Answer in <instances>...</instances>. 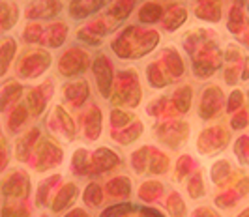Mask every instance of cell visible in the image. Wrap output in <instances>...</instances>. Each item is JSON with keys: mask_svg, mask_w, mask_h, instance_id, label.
I'll return each instance as SVG.
<instances>
[{"mask_svg": "<svg viewBox=\"0 0 249 217\" xmlns=\"http://www.w3.org/2000/svg\"><path fill=\"white\" fill-rule=\"evenodd\" d=\"M242 101H244V98H242V92H240V90H234V92L231 94V98H229L227 111H229V113H234V111H238V109L242 107Z\"/></svg>", "mask_w": 249, "mask_h": 217, "instance_id": "bcb514c9", "label": "cell"}, {"mask_svg": "<svg viewBox=\"0 0 249 217\" xmlns=\"http://www.w3.org/2000/svg\"><path fill=\"white\" fill-rule=\"evenodd\" d=\"M58 180H60V174H54V176L43 180V182L39 184V187H37V197H36V204L39 206V208H43V206L49 204L51 187H53V185H54Z\"/></svg>", "mask_w": 249, "mask_h": 217, "instance_id": "4316f807", "label": "cell"}, {"mask_svg": "<svg viewBox=\"0 0 249 217\" xmlns=\"http://www.w3.org/2000/svg\"><path fill=\"white\" fill-rule=\"evenodd\" d=\"M163 17V8L160 4H156V2H146L142 8H141V12H139V19L142 21V23H158L160 19Z\"/></svg>", "mask_w": 249, "mask_h": 217, "instance_id": "d4e9b609", "label": "cell"}, {"mask_svg": "<svg viewBox=\"0 0 249 217\" xmlns=\"http://www.w3.org/2000/svg\"><path fill=\"white\" fill-rule=\"evenodd\" d=\"M242 28H244V12H242V2L236 0V4H232L231 17H229V30L238 34Z\"/></svg>", "mask_w": 249, "mask_h": 217, "instance_id": "4dcf8cb0", "label": "cell"}, {"mask_svg": "<svg viewBox=\"0 0 249 217\" xmlns=\"http://www.w3.org/2000/svg\"><path fill=\"white\" fill-rule=\"evenodd\" d=\"M105 0H71L70 4V13L73 19H83L88 17L90 13H94L98 8H101Z\"/></svg>", "mask_w": 249, "mask_h": 217, "instance_id": "e0dca14e", "label": "cell"}, {"mask_svg": "<svg viewBox=\"0 0 249 217\" xmlns=\"http://www.w3.org/2000/svg\"><path fill=\"white\" fill-rule=\"evenodd\" d=\"M163 64H165L167 71L171 73L173 79H178V77H182V73H184V64H182L178 52L173 51V49H167V51L163 52Z\"/></svg>", "mask_w": 249, "mask_h": 217, "instance_id": "603a6c76", "label": "cell"}, {"mask_svg": "<svg viewBox=\"0 0 249 217\" xmlns=\"http://www.w3.org/2000/svg\"><path fill=\"white\" fill-rule=\"evenodd\" d=\"M90 64L88 52H85L79 47H73L70 51H66L58 60V69L64 77H75L83 73Z\"/></svg>", "mask_w": 249, "mask_h": 217, "instance_id": "277c9868", "label": "cell"}, {"mask_svg": "<svg viewBox=\"0 0 249 217\" xmlns=\"http://www.w3.org/2000/svg\"><path fill=\"white\" fill-rule=\"evenodd\" d=\"M163 193V185L158 184V182H146L141 185V199L142 200H156L158 197H161Z\"/></svg>", "mask_w": 249, "mask_h": 217, "instance_id": "1f68e13d", "label": "cell"}, {"mask_svg": "<svg viewBox=\"0 0 249 217\" xmlns=\"http://www.w3.org/2000/svg\"><path fill=\"white\" fill-rule=\"evenodd\" d=\"M88 94H90V90H88L87 81H77V83H71V84H68L66 90H64L66 100L73 103L75 107H79V105H83V103L87 101Z\"/></svg>", "mask_w": 249, "mask_h": 217, "instance_id": "2e32d148", "label": "cell"}, {"mask_svg": "<svg viewBox=\"0 0 249 217\" xmlns=\"http://www.w3.org/2000/svg\"><path fill=\"white\" fill-rule=\"evenodd\" d=\"M0 191L6 199L23 200L30 193V178L25 170H12L0 184Z\"/></svg>", "mask_w": 249, "mask_h": 217, "instance_id": "3957f363", "label": "cell"}, {"mask_svg": "<svg viewBox=\"0 0 249 217\" xmlns=\"http://www.w3.org/2000/svg\"><path fill=\"white\" fill-rule=\"evenodd\" d=\"M248 43H249V38H248Z\"/></svg>", "mask_w": 249, "mask_h": 217, "instance_id": "680465c9", "label": "cell"}, {"mask_svg": "<svg viewBox=\"0 0 249 217\" xmlns=\"http://www.w3.org/2000/svg\"><path fill=\"white\" fill-rule=\"evenodd\" d=\"M141 129H142V124L141 122H135L131 128H127L124 129V135H118V133H112V139H116V141H120V142H131V141H135L139 135H141Z\"/></svg>", "mask_w": 249, "mask_h": 217, "instance_id": "60d3db41", "label": "cell"}, {"mask_svg": "<svg viewBox=\"0 0 249 217\" xmlns=\"http://www.w3.org/2000/svg\"><path fill=\"white\" fill-rule=\"evenodd\" d=\"M133 6H135V0H114L109 8V15L114 21H124L131 13Z\"/></svg>", "mask_w": 249, "mask_h": 217, "instance_id": "484cf974", "label": "cell"}, {"mask_svg": "<svg viewBox=\"0 0 249 217\" xmlns=\"http://www.w3.org/2000/svg\"><path fill=\"white\" fill-rule=\"evenodd\" d=\"M148 153H150V148H141V150L131 153V165H133V168L137 172H144L146 163H148Z\"/></svg>", "mask_w": 249, "mask_h": 217, "instance_id": "74e56055", "label": "cell"}, {"mask_svg": "<svg viewBox=\"0 0 249 217\" xmlns=\"http://www.w3.org/2000/svg\"><path fill=\"white\" fill-rule=\"evenodd\" d=\"M73 170L77 174H81V176H85L88 174V170H90V161H88V152L87 150H77L73 153Z\"/></svg>", "mask_w": 249, "mask_h": 217, "instance_id": "836d02e7", "label": "cell"}, {"mask_svg": "<svg viewBox=\"0 0 249 217\" xmlns=\"http://www.w3.org/2000/svg\"><path fill=\"white\" fill-rule=\"evenodd\" d=\"M49 86H51V83H45V84H41V86H37V88H32L28 92V96H26V109L34 116H39L45 111L47 100H49V96H51Z\"/></svg>", "mask_w": 249, "mask_h": 217, "instance_id": "8fae6325", "label": "cell"}, {"mask_svg": "<svg viewBox=\"0 0 249 217\" xmlns=\"http://www.w3.org/2000/svg\"><path fill=\"white\" fill-rule=\"evenodd\" d=\"M191 165H193V157H189V155H182V157H180V161H178V165H176L178 178H184V174L189 172Z\"/></svg>", "mask_w": 249, "mask_h": 217, "instance_id": "7dc6e473", "label": "cell"}, {"mask_svg": "<svg viewBox=\"0 0 249 217\" xmlns=\"http://www.w3.org/2000/svg\"><path fill=\"white\" fill-rule=\"evenodd\" d=\"M30 212L25 208V204H6L2 206L0 217H28Z\"/></svg>", "mask_w": 249, "mask_h": 217, "instance_id": "7bdbcfd3", "label": "cell"}, {"mask_svg": "<svg viewBox=\"0 0 249 217\" xmlns=\"http://www.w3.org/2000/svg\"><path fill=\"white\" fill-rule=\"evenodd\" d=\"M94 75H96V83H98V88H100L101 96L103 98H109L111 96L112 88V81H114V73H112L111 62L100 54L94 62Z\"/></svg>", "mask_w": 249, "mask_h": 217, "instance_id": "8992f818", "label": "cell"}, {"mask_svg": "<svg viewBox=\"0 0 249 217\" xmlns=\"http://www.w3.org/2000/svg\"><path fill=\"white\" fill-rule=\"evenodd\" d=\"M133 120V115H127V113H124V111H112L111 113V124L112 128H124V126H127L129 122Z\"/></svg>", "mask_w": 249, "mask_h": 217, "instance_id": "f6af8a7d", "label": "cell"}, {"mask_svg": "<svg viewBox=\"0 0 249 217\" xmlns=\"http://www.w3.org/2000/svg\"><path fill=\"white\" fill-rule=\"evenodd\" d=\"M23 96V86L15 81H10L4 84V88L0 90V113L8 111L13 103H17Z\"/></svg>", "mask_w": 249, "mask_h": 217, "instance_id": "4fadbf2b", "label": "cell"}, {"mask_svg": "<svg viewBox=\"0 0 249 217\" xmlns=\"http://www.w3.org/2000/svg\"><path fill=\"white\" fill-rule=\"evenodd\" d=\"M221 101H223V94L217 86H210L204 90L200 98V118L204 120L212 118L221 109Z\"/></svg>", "mask_w": 249, "mask_h": 217, "instance_id": "30bf717a", "label": "cell"}, {"mask_svg": "<svg viewBox=\"0 0 249 217\" xmlns=\"http://www.w3.org/2000/svg\"><path fill=\"white\" fill-rule=\"evenodd\" d=\"M227 141H229V135L225 133L223 128H210L200 135L199 150L202 153H212L215 150L225 148Z\"/></svg>", "mask_w": 249, "mask_h": 217, "instance_id": "52a82bcc", "label": "cell"}, {"mask_svg": "<svg viewBox=\"0 0 249 217\" xmlns=\"http://www.w3.org/2000/svg\"><path fill=\"white\" fill-rule=\"evenodd\" d=\"M142 217H163L161 214H158L156 210H150V208H144L142 210Z\"/></svg>", "mask_w": 249, "mask_h": 217, "instance_id": "f5cc1de1", "label": "cell"}, {"mask_svg": "<svg viewBox=\"0 0 249 217\" xmlns=\"http://www.w3.org/2000/svg\"><path fill=\"white\" fill-rule=\"evenodd\" d=\"M242 79H249V58L246 60V71L242 73Z\"/></svg>", "mask_w": 249, "mask_h": 217, "instance_id": "11a10c76", "label": "cell"}, {"mask_svg": "<svg viewBox=\"0 0 249 217\" xmlns=\"http://www.w3.org/2000/svg\"><path fill=\"white\" fill-rule=\"evenodd\" d=\"M105 189H107V193H109L111 197L125 199V197H129V193H131V182L125 178V176H118V178L109 180L107 185H105Z\"/></svg>", "mask_w": 249, "mask_h": 217, "instance_id": "ffe728a7", "label": "cell"}, {"mask_svg": "<svg viewBox=\"0 0 249 217\" xmlns=\"http://www.w3.org/2000/svg\"><path fill=\"white\" fill-rule=\"evenodd\" d=\"M64 217H88V214H85V210H73V212H70L68 216Z\"/></svg>", "mask_w": 249, "mask_h": 217, "instance_id": "db71d44e", "label": "cell"}, {"mask_svg": "<svg viewBox=\"0 0 249 217\" xmlns=\"http://www.w3.org/2000/svg\"><path fill=\"white\" fill-rule=\"evenodd\" d=\"M167 208H169V212H171L173 217H186V204H184V200H182V197L178 193H173L169 197Z\"/></svg>", "mask_w": 249, "mask_h": 217, "instance_id": "8d00e7d4", "label": "cell"}, {"mask_svg": "<svg viewBox=\"0 0 249 217\" xmlns=\"http://www.w3.org/2000/svg\"><path fill=\"white\" fill-rule=\"evenodd\" d=\"M83 124H85V135H87L90 141L98 139L101 133V111L92 105L88 109V113L83 116Z\"/></svg>", "mask_w": 249, "mask_h": 217, "instance_id": "5bb4252c", "label": "cell"}, {"mask_svg": "<svg viewBox=\"0 0 249 217\" xmlns=\"http://www.w3.org/2000/svg\"><path fill=\"white\" fill-rule=\"evenodd\" d=\"M197 17L204 19V21H219L221 17V4L217 0H204L202 4L197 6Z\"/></svg>", "mask_w": 249, "mask_h": 217, "instance_id": "44dd1931", "label": "cell"}, {"mask_svg": "<svg viewBox=\"0 0 249 217\" xmlns=\"http://www.w3.org/2000/svg\"><path fill=\"white\" fill-rule=\"evenodd\" d=\"M19 19V8L8 2V0H0V30H10Z\"/></svg>", "mask_w": 249, "mask_h": 217, "instance_id": "ac0fdd59", "label": "cell"}, {"mask_svg": "<svg viewBox=\"0 0 249 217\" xmlns=\"http://www.w3.org/2000/svg\"><path fill=\"white\" fill-rule=\"evenodd\" d=\"M0 144H4V141H2V135H0Z\"/></svg>", "mask_w": 249, "mask_h": 217, "instance_id": "6f0895ef", "label": "cell"}, {"mask_svg": "<svg viewBox=\"0 0 249 217\" xmlns=\"http://www.w3.org/2000/svg\"><path fill=\"white\" fill-rule=\"evenodd\" d=\"M43 32H45V28L39 25V23H30L25 28V32H23V38L28 43H41L43 41Z\"/></svg>", "mask_w": 249, "mask_h": 217, "instance_id": "d590c367", "label": "cell"}, {"mask_svg": "<svg viewBox=\"0 0 249 217\" xmlns=\"http://www.w3.org/2000/svg\"><path fill=\"white\" fill-rule=\"evenodd\" d=\"M131 34H133V26L124 30L116 41H112V49L116 51L120 58H139V56L152 51L160 39V36L152 30L139 32V38L135 39L131 38Z\"/></svg>", "mask_w": 249, "mask_h": 217, "instance_id": "6da1fadb", "label": "cell"}, {"mask_svg": "<svg viewBox=\"0 0 249 217\" xmlns=\"http://www.w3.org/2000/svg\"><path fill=\"white\" fill-rule=\"evenodd\" d=\"M83 200L90 208H98L101 204V200H103V189H101L100 184H96V182L88 184V187L85 189V195H83Z\"/></svg>", "mask_w": 249, "mask_h": 217, "instance_id": "83f0119b", "label": "cell"}, {"mask_svg": "<svg viewBox=\"0 0 249 217\" xmlns=\"http://www.w3.org/2000/svg\"><path fill=\"white\" fill-rule=\"evenodd\" d=\"M148 81L150 84L154 86V88H163L165 84H167V79H165V75H163L161 67H160V64L158 62H154V64L148 66Z\"/></svg>", "mask_w": 249, "mask_h": 217, "instance_id": "e575fe53", "label": "cell"}, {"mask_svg": "<svg viewBox=\"0 0 249 217\" xmlns=\"http://www.w3.org/2000/svg\"><path fill=\"white\" fill-rule=\"evenodd\" d=\"M118 161H120V157L114 152L107 150V148H100V150L94 152V157H92V161H90V170H88V174H90V176H96V174H101V172H105V170H111L112 167L118 165Z\"/></svg>", "mask_w": 249, "mask_h": 217, "instance_id": "9c48e42d", "label": "cell"}, {"mask_svg": "<svg viewBox=\"0 0 249 217\" xmlns=\"http://www.w3.org/2000/svg\"><path fill=\"white\" fill-rule=\"evenodd\" d=\"M53 116H54V120H58V122L62 124L66 137H68V139H73L75 137V126H73V122H71V118L66 115V111H64L62 107H56V109H54V113H53Z\"/></svg>", "mask_w": 249, "mask_h": 217, "instance_id": "d6a6232c", "label": "cell"}, {"mask_svg": "<svg viewBox=\"0 0 249 217\" xmlns=\"http://www.w3.org/2000/svg\"><path fill=\"white\" fill-rule=\"evenodd\" d=\"M62 12V2L60 0H36L26 8L28 19H51Z\"/></svg>", "mask_w": 249, "mask_h": 217, "instance_id": "ba28073f", "label": "cell"}, {"mask_svg": "<svg viewBox=\"0 0 249 217\" xmlns=\"http://www.w3.org/2000/svg\"><path fill=\"white\" fill-rule=\"evenodd\" d=\"M236 71H238L236 67H229V69L225 71V81H227L229 84H234V83H236V77H238Z\"/></svg>", "mask_w": 249, "mask_h": 217, "instance_id": "681fc988", "label": "cell"}, {"mask_svg": "<svg viewBox=\"0 0 249 217\" xmlns=\"http://www.w3.org/2000/svg\"><path fill=\"white\" fill-rule=\"evenodd\" d=\"M187 191H189V197H193V199H200L204 195V185H202V178H200L199 172L189 178V182H187Z\"/></svg>", "mask_w": 249, "mask_h": 217, "instance_id": "b9f144b4", "label": "cell"}, {"mask_svg": "<svg viewBox=\"0 0 249 217\" xmlns=\"http://www.w3.org/2000/svg\"><path fill=\"white\" fill-rule=\"evenodd\" d=\"M133 212V204H129V202H124V204H116V206H111V208H107L101 217H124L127 214H131Z\"/></svg>", "mask_w": 249, "mask_h": 217, "instance_id": "ee69618b", "label": "cell"}, {"mask_svg": "<svg viewBox=\"0 0 249 217\" xmlns=\"http://www.w3.org/2000/svg\"><path fill=\"white\" fill-rule=\"evenodd\" d=\"M62 163V148L51 139H43L36 144V168L39 172Z\"/></svg>", "mask_w": 249, "mask_h": 217, "instance_id": "5b68a950", "label": "cell"}, {"mask_svg": "<svg viewBox=\"0 0 249 217\" xmlns=\"http://www.w3.org/2000/svg\"><path fill=\"white\" fill-rule=\"evenodd\" d=\"M173 103L178 109V113H187L191 107V88L189 86H180L173 96Z\"/></svg>", "mask_w": 249, "mask_h": 217, "instance_id": "f546056e", "label": "cell"}, {"mask_svg": "<svg viewBox=\"0 0 249 217\" xmlns=\"http://www.w3.org/2000/svg\"><path fill=\"white\" fill-rule=\"evenodd\" d=\"M37 139H39V129L32 128L30 131H26L23 137L17 139V144H15V157L17 161H26L30 157L32 150L36 148Z\"/></svg>", "mask_w": 249, "mask_h": 217, "instance_id": "7c38bea8", "label": "cell"}, {"mask_svg": "<svg viewBox=\"0 0 249 217\" xmlns=\"http://www.w3.org/2000/svg\"><path fill=\"white\" fill-rule=\"evenodd\" d=\"M6 165H8V152H6L4 144H0V172L6 168Z\"/></svg>", "mask_w": 249, "mask_h": 217, "instance_id": "f907efd6", "label": "cell"}, {"mask_svg": "<svg viewBox=\"0 0 249 217\" xmlns=\"http://www.w3.org/2000/svg\"><path fill=\"white\" fill-rule=\"evenodd\" d=\"M26 120H28V109H26V105H17L12 111V115L8 116V131L10 133H17L26 124Z\"/></svg>", "mask_w": 249, "mask_h": 217, "instance_id": "cb8c5ba5", "label": "cell"}, {"mask_svg": "<svg viewBox=\"0 0 249 217\" xmlns=\"http://www.w3.org/2000/svg\"><path fill=\"white\" fill-rule=\"evenodd\" d=\"M77 185L75 184H66L60 191L56 193V197L53 199V202H51V210L53 212H62L64 208H68V206H71L75 202V199H77Z\"/></svg>", "mask_w": 249, "mask_h": 217, "instance_id": "9a60e30c", "label": "cell"}, {"mask_svg": "<svg viewBox=\"0 0 249 217\" xmlns=\"http://www.w3.org/2000/svg\"><path fill=\"white\" fill-rule=\"evenodd\" d=\"M43 217H45V216H43Z\"/></svg>", "mask_w": 249, "mask_h": 217, "instance_id": "94428289", "label": "cell"}, {"mask_svg": "<svg viewBox=\"0 0 249 217\" xmlns=\"http://www.w3.org/2000/svg\"><path fill=\"white\" fill-rule=\"evenodd\" d=\"M248 122H249V118L246 113H238V115L231 120V126H232V129H242L248 126Z\"/></svg>", "mask_w": 249, "mask_h": 217, "instance_id": "c3c4849f", "label": "cell"}, {"mask_svg": "<svg viewBox=\"0 0 249 217\" xmlns=\"http://www.w3.org/2000/svg\"><path fill=\"white\" fill-rule=\"evenodd\" d=\"M169 170V159L167 155L161 152L154 153V159H152V167H150V172L152 174H165Z\"/></svg>", "mask_w": 249, "mask_h": 217, "instance_id": "f35d334b", "label": "cell"}, {"mask_svg": "<svg viewBox=\"0 0 249 217\" xmlns=\"http://www.w3.org/2000/svg\"><path fill=\"white\" fill-rule=\"evenodd\" d=\"M186 17L187 15L184 8H171V10H167V15L163 19V25H165L167 30H176L178 26L186 21Z\"/></svg>", "mask_w": 249, "mask_h": 217, "instance_id": "f1b7e54d", "label": "cell"}, {"mask_svg": "<svg viewBox=\"0 0 249 217\" xmlns=\"http://www.w3.org/2000/svg\"><path fill=\"white\" fill-rule=\"evenodd\" d=\"M238 217H249V208H248V210H244V212H242Z\"/></svg>", "mask_w": 249, "mask_h": 217, "instance_id": "9f6ffc18", "label": "cell"}, {"mask_svg": "<svg viewBox=\"0 0 249 217\" xmlns=\"http://www.w3.org/2000/svg\"><path fill=\"white\" fill-rule=\"evenodd\" d=\"M68 36V28L64 23H53L49 25V28L43 32V41L41 43H47L49 47H60Z\"/></svg>", "mask_w": 249, "mask_h": 217, "instance_id": "d6986e66", "label": "cell"}, {"mask_svg": "<svg viewBox=\"0 0 249 217\" xmlns=\"http://www.w3.org/2000/svg\"><path fill=\"white\" fill-rule=\"evenodd\" d=\"M51 66V54L47 51H30L19 60L17 73L25 79L39 77Z\"/></svg>", "mask_w": 249, "mask_h": 217, "instance_id": "7a4b0ae2", "label": "cell"}, {"mask_svg": "<svg viewBox=\"0 0 249 217\" xmlns=\"http://www.w3.org/2000/svg\"><path fill=\"white\" fill-rule=\"evenodd\" d=\"M15 51H17V45H15V39L8 38L2 41L0 45V77L8 71V67L12 64L13 56H15Z\"/></svg>", "mask_w": 249, "mask_h": 217, "instance_id": "7402d4cb", "label": "cell"}, {"mask_svg": "<svg viewBox=\"0 0 249 217\" xmlns=\"http://www.w3.org/2000/svg\"><path fill=\"white\" fill-rule=\"evenodd\" d=\"M227 54H229L227 58H229V60H234V62H236L238 58H240V51H238V49H232V47L229 49V52H227Z\"/></svg>", "mask_w": 249, "mask_h": 217, "instance_id": "816d5d0a", "label": "cell"}, {"mask_svg": "<svg viewBox=\"0 0 249 217\" xmlns=\"http://www.w3.org/2000/svg\"><path fill=\"white\" fill-rule=\"evenodd\" d=\"M248 96H249V92H248Z\"/></svg>", "mask_w": 249, "mask_h": 217, "instance_id": "91938a15", "label": "cell"}, {"mask_svg": "<svg viewBox=\"0 0 249 217\" xmlns=\"http://www.w3.org/2000/svg\"><path fill=\"white\" fill-rule=\"evenodd\" d=\"M229 174H231V165L227 163V161H219V163H215L212 167V180L213 184H223L225 180L229 178Z\"/></svg>", "mask_w": 249, "mask_h": 217, "instance_id": "ab89813d", "label": "cell"}]
</instances>
